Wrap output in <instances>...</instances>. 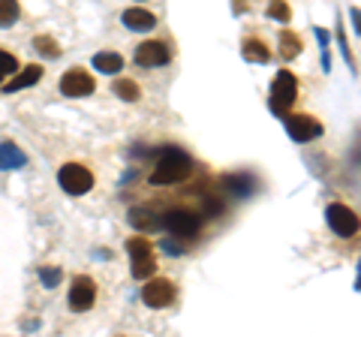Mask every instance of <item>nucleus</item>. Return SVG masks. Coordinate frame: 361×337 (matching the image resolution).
<instances>
[{
    "mask_svg": "<svg viewBox=\"0 0 361 337\" xmlns=\"http://www.w3.org/2000/svg\"><path fill=\"white\" fill-rule=\"evenodd\" d=\"M58 181L70 196H85L94 190V172L82 163H66V166H61Z\"/></svg>",
    "mask_w": 361,
    "mask_h": 337,
    "instance_id": "nucleus-4",
    "label": "nucleus"
},
{
    "mask_svg": "<svg viewBox=\"0 0 361 337\" xmlns=\"http://www.w3.org/2000/svg\"><path fill=\"white\" fill-rule=\"evenodd\" d=\"M280 54H283L286 61L298 58V54H301V37H298V33H292V30L280 33Z\"/></svg>",
    "mask_w": 361,
    "mask_h": 337,
    "instance_id": "nucleus-19",
    "label": "nucleus"
},
{
    "mask_svg": "<svg viewBox=\"0 0 361 337\" xmlns=\"http://www.w3.org/2000/svg\"><path fill=\"white\" fill-rule=\"evenodd\" d=\"M316 33V39L322 42V70L329 73L331 70V54H329V46H331V37H329V30H322V27H313Z\"/></svg>",
    "mask_w": 361,
    "mask_h": 337,
    "instance_id": "nucleus-24",
    "label": "nucleus"
},
{
    "mask_svg": "<svg viewBox=\"0 0 361 337\" xmlns=\"http://www.w3.org/2000/svg\"><path fill=\"white\" fill-rule=\"evenodd\" d=\"M33 49H37V51L42 54V58H49V61L61 58V46H58V42H54L51 37H45V33H42V37L33 39Z\"/></svg>",
    "mask_w": 361,
    "mask_h": 337,
    "instance_id": "nucleus-22",
    "label": "nucleus"
},
{
    "mask_svg": "<svg viewBox=\"0 0 361 337\" xmlns=\"http://www.w3.org/2000/svg\"><path fill=\"white\" fill-rule=\"evenodd\" d=\"M16 70H18V58H16V54L0 51V78H4V75H13Z\"/></svg>",
    "mask_w": 361,
    "mask_h": 337,
    "instance_id": "nucleus-25",
    "label": "nucleus"
},
{
    "mask_svg": "<svg viewBox=\"0 0 361 337\" xmlns=\"http://www.w3.org/2000/svg\"><path fill=\"white\" fill-rule=\"evenodd\" d=\"M61 91L66 97H90L97 91V82H94V75L82 70V66H73V70H66L61 78Z\"/></svg>",
    "mask_w": 361,
    "mask_h": 337,
    "instance_id": "nucleus-10",
    "label": "nucleus"
},
{
    "mask_svg": "<svg viewBox=\"0 0 361 337\" xmlns=\"http://www.w3.org/2000/svg\"><path fill=\"white\" fill-rule=\"evenodd\" d=\"M39 280H42V286L45 289H54L61 283V268H42L39 271Z\"/></svg>",
    "mask_w": 361,
    "mask_h": 337,
    "instance_id": "nucleus-26",
    "label": "nucleus"
},
{
    "mask_svg": "<svg viewBox=\"0 0 361 337\" xmlns=\"http://www.w3.org/2000/svg\"><path fill=\"white\" fill-rule=\"evenodd\" d=\"M127 253H130V271H133L135 280H148L157 271L154 244L148 238H130L127 241Z\"/></svg>",
    "mask_w": 361,
    "mask_h": 337,
    "instance_id": "nucleus-3",
    "label": "nucleus"
},
{
    "mask_svg": "<svg viewBox=\"0 0 361 337\" xmlns=\"http://www.w3.org/2000/svg\"><path fill=\"white\" fill-rule=\"evenodd\" d=\"M241 54L247 61H253V63H268L271 61V51L262 39H253V37H247L244 39V46H241Z\"/></svg>",
    "mask_w": 361,
    "mask_h": 337,
    "instance_id": "nucleus-18",
    "label": "nucleus"
},
{
    "mask_svg": "<svg viewBox=\"0 0 361 337\" xmlns=\"http://www.w3.org/2000/svg\"><path fill=\"white\" fill-rule=\"evenodd\" d=\"M175 283L172 280H166V277H148V283L142 286V301L148 307H169L175 301Z\"/></svg>",
    "mask_w": 361,
    "mask_h": 337,
    "instance_id": "nucleus-8",
    "label": "nucleus"
},
{
    "mask_svg": "<svg viewBox=\"0 0 361 337\" xmlns=\"http://www.w3.org/2000/svg\"><path fill=\"white\" fill-rule=\"evenodd\" d=\"M160 247H163L166 253H172V256H180V253L187 250L184 244H178V241H172V238H163V241H160Z\"/></svg>",
    "mask_w": 361,
    "mask_h": 337,
    "instance_id": "nucleus-28",
    "label": "nucleus"
},
{
    "mask_svg": "<svg viewBox=\"0 0 361 337\" xmlns=\"http://www.w3.org/2000/svg\"><path fill=\"white\" fill-rule=\"evenodd\" d=\"M94 301H97V283H94V277L78 274L73 280V286H70V310L85 313V310L94 307Z\"/></svg>",
    "mask_w": 361,
    "mask_h": 337,
    "instance_id": "nucleus-9",
    "label": "nucleus"
},
{
    "mask_svg": "<svg viewBox=\"0 0 361 337\" xmlns=\"http://www.w3.org/2000/svg\"><path fill=\"white\" fill-rule=\"evenodd\" d=\"M265 13H268V18L280 21V25H286V21L292 18V9L283 4V0H271V4L265 6Z\"/></svg>",
    "mask_w": 361,
    "mask_h": 337,
    "instance_id": "nucleus-23",
    "label": "nucleus"
},
{
    "mask_svg": "<svg viewBox=\"0 0 361 337\" xmlns=\"http://www.w3.org/2000/svg\"><path fill=\"white\" fill-rule=\"evenodd\" d=\"M21 166H27V154L13 142L0 145V168H4V172H16Z\"/></svg>",
    "mask_w": 361,
    "mask_h": 337,
    "instance_id": "nucleus-16",
    "label": "nucleus"
},
{
    "mask_svg": "<svg viewBox=\"0 0 361 337\" xmlns=\"http://www.w3.org/2000/svg\"><path fill=\"white\" fill-rule=\"evenodd\" d=\"M115 94L123 99V103H139V97H142L139 85L130 82V78H118V82H115Z\"/></svg>",
    "mask_w": 361,
    "mask_h": 337,
    "instance_id": "nucleus-20",
    "label": "nucleus"
},
{
    "mask_svg": "<svg viewBox=\"0 0 361 337\" xmlns=\"http://www.w3.org/2000/svg\"><path fill=\"white\" fill-rule=\"evenodd\" d=\"M223 187L229 190L235 199H247V196H253V193H256V181H253V175H247V172L223 175Z\"/></svg>",
    "mask_w": 361,
    "mask_h": 337,
    "instance_id": "nucleus-14",
    "label": "nucleus"
},
{
    "mask_svg": "<svg viewBox=\"0 0 361 337\" xmlns=\"http://www.w3.org/2000/svg\"><path fill=\"white\" fill-rule=\"evenodd\" d=\"M295 99H298V82H295V75H292L289 70H277L274 82H271V99H268L271 111H274L277 118H283L286 111L292 109Z\"/></svg>",
    "mask_w": 361,
    "mask_h": 337,
    "instance_id": "nucleus-2",
    "label": "nucleus"
},
{
    "mask_svg": "<svg viewBox=\"0 0 361 337\" xmlns=\"http://www.w3.org/2000/svg\"><path fill=\"white\" fill-rule=\"evenodd\" d=\"M190 172H193V160L178 148H166L157 160V168L151 172V184H178Z\"/></svg>",
    "mask_w": 361,
    "mask_h": 337,
    "instance_id": "nucleus-1",
    "label": "nucleus"
},
{
    "mask_svg": "<svg viewBox=\"0 0 361 337\" xmlns=\"http://www.w3.org/2000/svg\"><path fill=\"white\" fill-rule=\"evenodd\" d=\"M172 61V51H169L166 42L160 39H148V42H142L139 49H135V63L139 66H148V70H154V66H163Z\"/></svg>",
    "mask_w": 361,
    "mask_h": 337,
    "instance_id": "nucleus-11",
    "label": "nucleus"
},
{
    "mask_svg": "<svg viewBox=\"0 0 361 337\" xmlns=\"http://www.w3.org/2000/svg\"><path fill=\"white\" fill-rule=\"evenodd\" d=\"M42 78V66H37V63H30V66H18L16 70V75L6 82V87H4V94H16V91H25V87H30V85H37Z\"/></svg>",
    "mask_w": 361,
    "mask_h": 337,
    "instance_id": "nucleus-12",
    "label": "nucleus"
},
{
    "mask_svg": "<svg viewBox=\"0 0 361 337\" xmlns=\"http://www.w3.org/2000/svg\"><path fill=\"white\" fill-rule=\"evenodd\" d=\"M325 220H329V226L341 235V238H353L358 232V214L343 202H331L329 211H325Z\"/></svg>",
    "mask_w": 361,
    "mask_h": 337,
    "instance_id": "nucleus-7",
    "label": "nucleus"
},
{
    "mask_svg": "<svg viewBox=\"0 0 361 337\" xmlns=\"http://www.w3.org/2000/svg\"><path fill=\"white\" fill-rule=\"evenodd\" d=\"M283 123H286V133H289V139L292 142H313V139H319L322 136V123L316 121L313 115H283Z\"/></svg>",
    "mask_w": 361,
    "mask_h": 337,
    "instance_id": "nucleus-6",
    "label": "nucleus"
},
{
    "mask_svg": "<svg viewBox=\"0 0 361 337\" xmlns=\"http://www.w3.org/2000/svg\"><path fill=\"white\" fill-rule=\"evenodd\" d=\"M18 0H0V27H13L18 21Z\"/></svg>",
    "mask_w": 361,
    "mask_h": 337,
    "instance_id": "nucleus-21",
    "label": "nucleus"
},
{
    "mask_svg": "<svg viewBox=\"0 0 361 337\" xmlns=\"http://www.w3.org/2000/svg\"><path fill=\"white\" fill-rule=\"evenodd\" d=\"M202 214L205 217H220L223 214V199H205V205H202Z\"/></svg>",
    "mask_w": 361,
    "mask_h": 337,
    "instance_id": "nucleus-27",
    "label": "nucleus"
},
{
    "mask_svg": "<svg viewBox=\"0 0 361 337\" xmlns=\"http://www.w3.org/2000/svg\"><path fill=\"white\" fill-rule=\"evenodd\" d=\"M163 226L175 235V238H196L199 226H202V217L196 211H187V208H172L169 214L163 217Z\"/></svg>",
    "mask_w": 361,
    "mask_h": 337,
    "instance_id": "nucleus-5",
    "label": "nucleus"
},
{
    "mask_svg": "<svg viewBox=\"0 0 361 337\" xmlns=\"http://www.w3.org/2000/svg\"><path fill=\"white\" fill-rule=\"evenodd\" d=\"M349 16H353V25H355V30H358V6L349 9Z\"/></svg>",
    "mask_w": 361,
    "mask_h": 337,
    "instance_id": "nucleus-29",
    "label": "nucleus"
},
{
    "mask_svg": "<svg viewBox=\"0 0 361 337\" xmlns=\"http://www.w3.org/2000/svg\"><path fill=\"white\" fill-rule=\"evenodd\" d=\"M130 226L139 229V232H154L163 226V217H157L154 208H130Z\"/></svg>",
    "mask_w": 361,
    "mask_h": 337,
    "instance_id": "nucleus-15",
    "label": "nucleus"
},
{
    "mask_svg": "<svg viewBox=\"0 0 361 337\" xmlns=\"http://www.w3.org/2000/svg\"><path fill=\"white\" fill-rule=\"evenodd\" d=\"M94 70L106 73V75H115V73L123 70V58L118 51H99V54H94Z\"/></svg>",
    "mask_w": 361,
    "mask_h": 337,
    "instance_id": "nucleus-17",
    "label": "nucleus"
},
{
    "mask_svg": "<svg viewBox=\"0 0 361 337\" xmlns=\"http://www.w3.org/2000/svg\"><path fill=\"white\" fill-rule=\"evenodd\" d=\"M123 25H127L130 30H135V33H148V30H154L157 27V16L154 13H148V9H123Z\"/></svg>",
    "mask_w": 361,
    "mask_h": 337,
    "instance_id": "nucleus-13",
    "label": "nucleus"
}]
</instances>
